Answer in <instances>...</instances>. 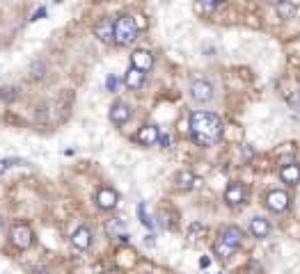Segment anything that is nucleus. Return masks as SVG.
Returning <instances> with one entry per match:
<instances>
[{
	"label": "nucleus",
	"instance_id": "1",
	"mask_svg": "<svg viewBox=\"0 0 300 274\" xmlns=\"http://www.w3.org/2000/svg\"><path fill=\"white\" fill-rule=\"evenodd\" d=\"M190 132L197 144L213 146L222 137V121L213 112H193L190 114Z\"/></svg>",
	"mask_w": 300,
	"mask_h": 274
},
{
	"label": "nucleus",
	"instance_id": "2",
	"mask_svg": "<svg viewBox=\"0 0 300 274\" xmlns=\"http://www.w3.org/2000/svg\"><path fill=\"white\" fill-rule=\"evenodd\" d=\"M138 39V25L133 16H119L115 21V44L117 46H131Z\"/></svg>",
	"mask_w": 300,
	"mask_h": 274
},
{
	"label": "nucleus",
	"instance_id": "3",
	"mask_svg": "<svg viewBox=\"0 0 300 274\" xmlns=\"http://www.w3.org/2000/svg\"><path fill=\"white\" fill-rule=\"evenodd\" d=\"M33 237H35L33 228H30L25 222L14 224L12 231H10V240H12V245H14L16 249H28V247L33 245Z\"/></svg>",
	"mask_w": 300,
	"mask_h": 274
},
{
	"label": "nucleus",
	"instance_id": "4",
	"mask_svg": "<svg viewBox=\"0 0 300 274\" xmlns=\"http://www.w3.org/2000/svg\"><path fill=\"white\" fill-rule=\"evenodd\" d=\"M190 96L197 103H208L213 98V85L208 80H193L190 82Z\"/></svg>",
	"mask_w": 300,
	"mask_h": 274
},
{
	"label": "nucleus",
	"instance_id": "5",
	"mask_svg": "<svg viewBox=\"0 0 300 274\" xmlns=\"http://www.w3.org/2000/svg\"><path fill=\"white\" fill-rule=\"evenodd\" d=\"M94 37L103 44H112L115 39V21L112 18H101V21L94 23Z\"/></svg>",
	"mask_w": 300,
	"mask_h": 274
},
{
	"label": "nucleus",
	"instance_id": "6",
	"mask_svg": "<svg viewBox=\"0 0 300 274\" xmlns=\"http://www.w3.org/2000/svg\"><path fill=\"white\" fill-rule=\"evenodd\" d=\"M266 206L273 210V213H284L289 208V194L282 190H273L266 194Z\"/></svg>",
	"mask_w": 300,
	"mask_h": 274
},
{
	"label": "nucleus",
	"instance_id": "7",
	"mask_svg": "<svg viewBox=\"0 0 300 274\" xmlns=\"http://www.w3.org/2000/svg\"><path fill=\"white\" fill-rule=\"evenodd\" d=\"M131 114H133L131 105L124 103V100H117V103H112V108H110V121L117 123V126H124V123L131 119Z\"/></svg>",
	"mask_w": 300,
	"mask_h": 274
},
{
	"label": "nucleus",
	"instance_id": "8",
	"mask_svg": "<svg viewBox=\"0 0 300 274\" xmlns=\"http://www.w3.org/2000/svg\"><path fill=\"white\" fill-rule=\"evenodd\" d=\"M117 192L112 190V187H99V192H97V206L101 210H112L117 206Z\"/></svg>",
	"mask_w": 300,
	"mask_h": 274
},
{
	"label": "nucleus",
	"instance_id": "9",
	"mask_svg": "<svg viewBox=\"0 0 300 274\" xmlns=\"http://www.w3.org/2000/svg\"><path fill=\"white\" fill-rule=\"evenodd\" d=\"M131 66L140 68V71H149V68L154 66V55L144 48L133 50V55H131Z\"/></svg>",
	"mask_w": 300,
	"mask_h": 274
},
{
	"label": "nucleus",
	"instance_id": "10",
	"mask_svg": "<svg viewBox=\"0 0 300 274\" xmlns=\"http://www.w3.org/2000/svg\"><path fill=\"white\" fill-rule=\"evenodd\" d=\"M71 245L76 247V249H89V245H92V231H89L87 226H78L74 233H71Z\"/></svg>",
	"mask_w": 300,
	"mask_h": 274
},
{
	"label": "nucleus",
	"instance_id": "11",
	"mask_svg": "<svg viewBox=\"0 0 300 274\" xmlns=\"http://www.w3.org/2000/svg\"><path fill=\"white\" fill-rule=\"evenodd\" d=\"M144 80H147V73L135 68V66H129V71H126V76H124V82L129 89H140V87L144 85Z\"/></svg>",
	"mask_w": 300,
	"mask_h": 274
},
{
	"label": "nucleus",
	"instance_id": "12",
	"mask_svg": "<svg viewBox=\"0 0 300 274\" xmlns=\"http://www.w3.org/2000/svg\"><path fill=\"white\" fill-rule=\"evenodd\" d=\"M225 201L229 206H238L245 201V187L241 183H231L229 187L225 190Z\"/></svg>",
	"mask_w": 300,
	"mask_h": 274
},
{
	"label": "nucleus",
	"instance_id": "13",
	"mask_svg": "<svg viewBox=\"0 0 300 274\" xmlns=\"http://www.w3.org/2000/svg\"><path fill=\"white\" fill-rule=\"evenodd\" d=\"M218 237H220L222 242H227V245L236 247V249H238L241 242H243V233H241V228H236V226H225Z\"/></svg>",
	"mask_w": 300,
	"mask_h": 274
},
{
	"label": "nucleus",
	"instance_id": "14",
	"mask_svg": "<svg viewBox=\"0 0 300 274\" xmlns=\"http://www.w3.org/2000/svg\"><path fill=\"white\" fill-rule=\"evenodd\" d=\"M158 135H161V130H158L156 126H152V123H149V126H142L140 128V132H138V142L142 146H154L158 142Z\"/></svg>",
	"mask_w": 300,
	"mask_h": 274
},
{
	"label": "nucleus",
	"instance_id": "15",
	"mask_svg": "<svg viewBox=\"0 0 300 274\" xmlns=\"http://www.w3.org/2000/svg\"><path fill=\"white\" fill-rule=\"evenodd\" d=\"M280 178L284 183H289V185H298L300 183V164H295V162L284 164L280 172Z\"/></svg>",
	"mask_w": 300,
	"mask_h": 274
},
{
	"label": "nucleus",
	"instance_id": "16",
	"mask_svg": "<svg viewBox=\"0 0 300 274\" xmlns=\"http://www.w3.org/2000/svg\"><path fill=\"white\" fill-rule=\"evenodd\" d=\"M250 233H252L254 237H268V233H271V224H268V219H263V217L250 219Z\"/></svg>",
	"mask_w": 300,
	"mask_h": 274
},
{
	"label": "nucleus",
	"instance_id": "17",
	"mask_svg": "<svg viewBox=\"0 0 300 274\" xmlns=\"http://www.w3.org/2000/svg\"><path fill=\"white\" fill-rule=\"evenodd\" d=\"M275 9H277V16L284 18V21H291V18H295V14H298V7H295L291 0H277Z\"/></svg>",
	"mask_w": 300,
	"mask_h": 274
},
{
	"label": "nucleus",
	"instance_id": "18",
	"mask_svg": "<svg viewBox=\"0 0 300 274\" xmlns=\"http://www.w3.org/2000/svg\"><path fill=\"white\" fill-rule=\"evenodd\" d=\"M195 183H197V178L190 172H179L174 176V185L179 187V190H190V187H195Z\"/></svg>",
	"mask_w": 300,
	"mask_h": 274
},
{
	"label": "nucleus",
	"instance_id": "19",
	"mask_svg": "<svg viewBox=\"0 0 300 274\" xmlns=\"http://www.w3.org/2000/svg\"><path fill=\"white\" fill-rule=\"evenodd\" d=\"M213 251H216V256H220V258H231V256L236 254V247L227 245V242H222L220 237H218V240L213 242Z\"/></svg>",
	"mask_w": 300,
	"mask_h": 274
},
{
	"label": "nucleus",
	"instance_id": "20",
	"mask_svg": "<svg viewBox=\"0 0 300 274\" xmlns=\"http://www.w3.org/2000/svg\"><path fill=\"white\" fill-rule=\"evenodd\" d=\"M195 9H197V14H202V16H213V12L218 9V3L216 0H197Z\"/></svg>",
	"mask_w": 300,
	"mask_h": 274
},
{
	"label": "nucleus",
	"instance_id": "21",
	"mask_svg": "<svg viewBox=\"0 0 300 274\" xmlns=\"http://www.w3.org/2000/svg\"><path fill=\"white\" fill-rule=\"evenodd\" d=\"M16 164H25V162L23 160H19V158H3L0 160V176H3L10 167H16Z\"/></svg>",
	"mask_w": 300,
	"mask_h": 274
},
{
	"label": "nucleus",
	"instance_id": "22",
	"mask_svg": "<svg viewBox=\"0 0 300 274\" xmlns=\"http://www.w3.org/2000/svg\"><path fill=\"white\" fill-rule=\"evenodd\" d=\"M138 217H140V222H142L147 228H154V222H152V217L147 215V208H144V203L138 206Z\"/></svg>",
	"mask_w": 300,
	"mask_h": 274
},
{
	"label": "nucleus",
	"instance_id": "23",
	"mask_svg": "<svg viewBox=\"0 0 300 274\" xmlns=\"http://www.w3.org/2000/svg\"><path fill=\"white\" fill-rule=\"evenodd\" d=\"M122 231H124V224H122V219H115V222L108 224V233H110V235H115V233H119V235H122Z\"/></svg>",
	"mask_w": 300,
	"mask_h": 274
},
{
	"label": "nucleus",
	"instance_id": "24",
	"mask_svg": "<svg viewBox=\"0 0 300 274\" xmlns=\"http://www.w3.org/2000/svg\"><path fill=\"white\" fill-rule=\"evenodd\" d=\"M106 87H108V91H117V78L115 76H108Z\"/></svg>",
	"mask_w": 300,
	"mask_h": 274
},
{
	"label": "nucleus",
	"instance_id": "25",
	"mask_svg": "<svg viewBox=\"0 0 300 274\" xmlns=\"http://www.w3.org/2000/svg\"><path fill=\"white\" fill-rule=\"evenodd\" d=\"M202 233H204V226H202V224H193V226H190V235H202Z\"/></svg>",
	"mask_w": 300,
	"mask_h": 274
},
{
	"label": "nucleus",
	"instance_id": "26",
	"mask_svg": "<svg viewBox=\"0 0 300 274\" xmlns=\"http://www.w3.org/2000/svg\"><path fill=\"white\" fill-rule=\"evenodd\" d=\"M158 142H161L163 149H167V146H170V137H167V135H158Z\"/></svg>",
	"mask_w": 300,
	"mask_h": 274
},
{
	"label": "nucleus",
	"instance_id": "27",
	"mask_svg": "<svg viewBox=\"0 0 300 274\" xmlns=\"http://www.w3.org/2000/svg\"><path fill=\"white\" fill-rule=\"evenodd\" d=\"M42 16H46V9H37V12H35V16H33V21H39V18H42Z\"/></svg>",
	"mask_w": 300,
	"mask_h": 274
},
{
	"label": "nucleus",
	"instance_id": "28",
	"mask_svg": "<svg viewBox=\"0 0 300 274\" xmlns=\"http://www.w3.org/2000/svg\"><path fill=\"white\" fill-rule=\"evenodd\" d=\"M3 231H5V219H3V215H0V235H3Z\"/></svg>",
	"mask_w": 300,
	"mask_h": 274
},
{
	"label": "nucleus",
	"instance_id": "29",
	"mask_svg": "<svg viewBox=\"0 0 300 274\" xmlns=\"http://www.w3.org/2000/svg\"><path fill=\"white\" fill-rule=\"evenodd\" d=\"M216 3H218V5H220V3H227V0H216Z\"/></svg>",
	"mask_w": 300,
	"mask_h": 274
}]
</instances>
